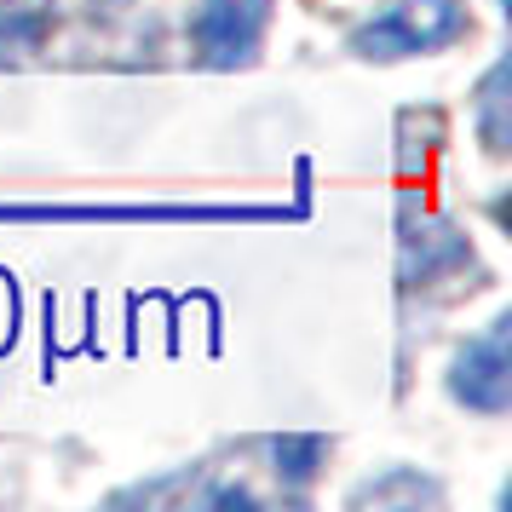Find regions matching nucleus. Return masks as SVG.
Returning a JSON list of instances; mask_svg holds the SVG:
<instances>
[{"label": "nucleus", "instance_id": "f257e3e1", "mask_svg": "<svg viewBox=\"0 0 512 512\" xmlns=\"http://www.w3.org/2000/svg\"><path fill=\"white\" fill-rule=\"evenodd\" d=\"M248 225L282 208H213V202H0V225Z\"/></svg>", "mask_w": 512, "mask_h": 512}, {"label": "nucleus", "instance_id": "f03ea898", "mask_svg": "<svg viewBox=\"0 0 512 512\" xmlns=\"http://www.w3.org/2000/svg\"><path fill=\"white\" fill-rule=\"evenodd\" d=\"M472 18L466 0H392L386 12H374L346 35V47L369 64H397V58H426V52L455 47Z\"/></svg>", "mask_w": 512, "mask_h": 512}, {"label": "nucleus", "instance_id": "7ed1b4c3", "mask_svg": "<svg viewBox=\"0 0 512 512\" xmlns=\"http://www.w3.org/2000/svg\"><path fill=\"white\" fill-rule=\"evenodd\" d=\"M277 0H196L190 12V58L202 70H248L271 35Z\"/></svg>", "mask_w": 512, "mask_h": 512}, {"label": "nucleus", "instance_id": "20e7f679", "mask_svg": "<svg viewBox=\"0 0 512 512\" xmlns=\"http://www.w3.org/2000/svg\"><path fill=\"white\" fill-rule=\"evenodd\" d=\"M449 397L472 415H507L512 409V317L495 311L455 357H449Z\"/></svg>", "mask_w": 512, "mask_h": 512}, {"label": "nucleus", "instance_id": "39448f33", "mask_svg": "<svg viewBox=\"0 0 512 512\" xmlns=\"http://www.w3.org/2000/svg\"><path fill=\"white\" fill-rule=\"evenodd\" d=\"M466 271H478V254L455 219H426L420 231L403 236V288H432Z\"/></svg>", "mask_w": 512, "mask_h": 512}, {"label": "nucleus", "instance_id": "423d86ee", "mask_svg": "<svg viewBox=\"0 0 512 512\" xmlns=\"http://www.w3.org/2000/svg\"><path fill=\"white\" fill-rule=\"evenodd\" d=\"M512 70L507 58H495L478 81V104H472V127H478V144L489 156H507L512 150Z\"/></svg>", "mask_w": 512, "mask_h": 512}, {"label": "nucleus", "instance_id": "0eeeda50", "mask_svg": "<svg viewBox=\"0 0 512 512\" xmlns=\"http://www.w3.org/2000/svg\"><path fill=\"white\" fill-rule=\"evenodd\" d=\"M52 24L58 0H0V52H41Z\"/></svg>", "mask_w": 512, "mask_h": 512}, {"label": "nucleus", "instance_id": "6e6552de", "mask_svg": "<svg viewBox=\"0 0 512 512\" xmlns=\"http://www.w3.org/2000/svg\"><path fill=\"white\" fill-rule=\"evenodd\" d=\"M363 501H374V507H443V489L432 478H420L415 466H392L363 489H351V507H363Z\"/></svg>", "mask_w": 512, "mask_h": 512}, {"label": "nucleus", "instance_id": "1a4fd4ad", "mask_svg": "<svg viewBox=\"0 0 512 512\" xmlns=\"http://www.w3.org/2000/svg\"><path fill=\"white\" fill-rule=\"evenodd\" d=\"M328 455H334V443H328L323 432H282V438L271 443L277 478H282V484H294V489L311 484V478L328 466Z\"/></svg>", "mask_w": 512, "mask_h": 512}]
</instances>
